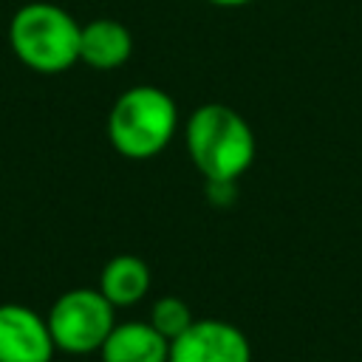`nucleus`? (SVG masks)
I'll return each mask as SVG.
<instances>
[{"label":"nucleus","instance_id":"f257e3e1","mask_svg":"<svg viewBox=\"0 0 362 362\" xmlns=\"http://www.w3.org/2000/svg\"><path fill=\"white\" fill-rule=\"evenodd\" d=\"M184 144L189 161L204 175V181H238L255 164L257 153V141L249 122L223 102H206L187 116Z\"/></svg>","mask_w":362,"mask_h":362},{"label":"nucleus","instance_id":"f03ea898","mask_svg":"<svg viewBox=\"0 0 362 362\" xmlns=\"http://www.w3.org/2000/svg\"><path fill=\"white\" fill-rule=\"evenodd\" d=\"M178 133V107L156 85H133L116 96L107 113L110 147L133 161H147L170 147Z\"/></svg>","mask_w":362,"mask_h":362},{"label":"nucleus","instance_id":"7ed1b4c3","mask_svg":"<svg viewBox=\"0 0 362 362\" xmlns=\"http://www.w3.org/2000/svg\"><path fill=\"white\" fill-rule=\"evenodd\" d=\"M82 25L57 3L34 0L20 6L8 23L14 57L37 74H62L79 62Z\"/></svg>","mask_w":362,"mask_h":362},{"label":"nucleus","instance_id":"20e7f679","mask_svg":"<svg viewBox=\"0 0 362 362\" xmlns=\"http://www.w3.org/2000/svg\"><path fill=\"white\" fill-rule=\"evenodd\" d=\"M48 331L57 351L71 356L99 354L102 342L116 325V308L99 288H68L62 291L48 314Z\"/></svg>","mask_w":362,"mask_h":362},{"label":"nucleus","instance_id":"39448f33","mask_svg":"<svg viewBox=\"0 0 362 362\" xmlns=\"http://www.w3.org/2000/svg\"><path fill=\"white\" fill-rule=\"evenodd\" d=\"M170 362H252L249 337L226 320H192L170 342Z\"/></svg>","mask_w":362,"mask_h":362},{"label":"nucleus","instance_id":"423d86ee","mask_svg":"<svg viewBox=\"0 0 362 362\" xmlns=\"http://www.w3.org/2000/svg\"><path fill=\"white\" fill-rule=\"evenodd\" d=\"M48 320L23 303H0V362H51Z\"/></svg>","mask_w":362,"mask_h":362},{"label":"nucleus","instance_id":"0eeeda50","mask_svg":"<svg viewBox=\"0 0 362 362\" xmlns=\"http://www.w3.org/2000/svg\"><path fill=\"white\" fill-rule=\"evenodd\" d=\"M102 362H170V339L147 320L116 322L99 348Z\"/></svg>","mask_w":362,"mask_h":362},{"label":"nucleus","instance_id":"6e6552de","mask_svg":"<svg viewBox=\"0 0 362 362\" xmlns=\"http://www.w3.org/2000/svg\"><path fill=\"white\" fill-rule=\"evenodd\" d=\"M133 54V34L124 23L99 17L82 25L79 34V62L96 71L122 68Z\"/></svg>","mask_w":362,"mask_h":362},{"label":"nucleus","instance_id":"1a4fd4ad","mask_svg":"<svg viewBox=\"0 0 362 362\" xmlns=\"http://www.w3.org/2000/svg\"><path fill=\"white\" fill-rule=\"evenodd\" d=\"M150 283V266L139 255H113L102 266L96 288L110 300L113 308H130L147 297Z\"/></svg>","mask_w":362,"mask_h":362},{"label":"nucleus","instance_id":"9d476101","mask_svg":"<svg viewBox=\"0 0 362 362\" xmlns=\"http://www.w3.org/2000/svg\"><path fill=\"white\" fill-rule=\"evenodd\" d=\"M192 311H189V305L181 300V297H175V294H164V297H158L153 305H150V317H147V322L161 334V337H167L170 342L175 339V337H181L189 325H192Z\"/></svg>","mask_w":362,"mask_h":362},{"label":"nucleus","instance_id":"9b49d317","mask_svg":"<svg viewBox=\"0 0 362 362\" xmlns=\"http://www.w3.org/2000/svg\"><path fill=\"white\" fill-rule=\"evenodd\" d=\"M206 198L215 206H232L238 198V181H226V178L206 181Z\"/></svg>","mask_w":362,"mask_h":362},{"label":"nucleus","instance_id":"f8f14e48","mask_svg":"<svg viewBox=\"0 0 362 362\" xmlns=\"http://www.w3.org/2000/svg\"><path fill=\"white\" fill-rule=\"evenodd\" d=\"M206 3L221 6V8H238V6H246V3H252V0H206Z\"/></svg>","mask_w":362,"mask_h":362}]
</instances>
